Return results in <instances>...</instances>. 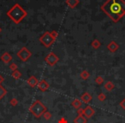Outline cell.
I'll list each match as a JSON object with an SVG mask.
<instances>
[{"label":"cell","mask_w":125,"mask_h":123,"mask_svg":"<svg viewBox=\"0 0 125 123\" xmlns=\"http://www.w3.org/2000/svg\"><path fill=\"white\" fill-rule=\"evenodd\" d=\"M101 9L113 22H117L125 15V2L123 0H107Z\"/></svg>","instance_id":"1"},{"label":"cell","mask_w":125,"mask_h":123,"mask_svg":"<svg viewBox=\"0 0 125 123\" xmlns=\"http://www.w3.org/2000/svg\"><path fill=\"white\" fill-rule=\"evenodd\" d=\"M6 15L12 20L13 22H15L16 24H19L26 17L28 13L19 4H16L14 6L11 7L10 10L7 11Z\"/></svg>","instance_id":"2"},{"label":"cell","mask_w":125,"mask_h":123,"mask_svg":"<svg viewBox=\"0 0 125 123\" xmlns=\"http://www.w3.org/2000/svg\"><path fill=\"white\" fill-rule=\"evenodd\" d=\"M29 111L33 116H35L36 118H40L46 111V107L40 100H35L30 106Z\"/></svg>","instance_id":"3"},{"label":"cell","mask_w":125,"mask_h":123,"mask_svg":"<svg viewBox=\"0 0 125 123\" xmlns=\"http://www.w3.org/2000/svg\"><path fill=\"white\" fill-rule=\"evenodd\" d=\"M56 38H54L51 34V32H45L43 35L40 38V41L42 45L46 48H49L51 45L53 44V42L55 41Z\"/></svg>","instance_id":"4"},{"label":"cell","mask_w":125,"mask_h":123,"mask_svg":"<svg viewBox=\"0 0 125 123\" xmlns=\"http://www.w3.org/2000/svg\"><path fill=\"white\" fill-rule=\"evenodd\" d=\"M17 57L20 60H21L22 62H27L30 57H32V52L28 50L27 47H22L19 51L17 52Z\"/></svg>","instance_id":"5"},{"label":"cell","mask_w":125,"mask_h":123,"mask_svg":"<svg viewBox=\"0 0 125 123\" xmlns=\"http://www.w3.org/2000/svg\"><path fill=\"white\" fill-rule=\"evenodd\" d=\"M45 61L46 62V63L49 66H54L57 63V62L59 61V57L56 55L54 52H50L47 54V56L45 57Z\"/></svg>","instance_id":"6"},{"label":"cell","mask_w":125,"mask_h":123,"mask_svg":"<svg viewBox=\"0 0 125 123\" xmlns=\"http://www.w3.org/2000/svg\"><path fill=\"white\" fill-rule=\"evenodd\" d=\"M38 88H39V90L40 91V92H46L47 90L49 89V87H50V85H49V84H48V82L46 81L45 80H40L39 81V83H38Z\"/></svg>","instance_id":"7"},{"label":"cell","mask_w":125,"mask_h":123,"mask_svg":"<svg viewBox=\"0 0 125 123\" xmlns=\"http://www.w3.org/2000/svg\"><path fill=\"white\" fill-rule=\"evenodd\" d=\"M94 114H95V111H94V108L91 106L87 105L85 109H83V115L86 118H91Z\"/></svg>","instance_id":"8"},{"label":"cell","mask_w":125,"mask_h":123,"mask_svg":"<svg viewBox=\"0 0 125 123\" xmlns=\"http://www.w3.org/2000/svg\"><path fill=\"white\" fill-rule=\"evenodd\" d=\"M92 99H93L92 95H91L90 93H88V92H84V93L81 96V101L85 103V104L90 103L91 101H92Z\"/></svg>","instance_id":"9"},{"label":"cell","mask_w":125,"mask_h":123,"mask_svg":"<svg viewBox=\"0 0 125 123\" xmlns=\"http://www.w3.org/2000/svg\"><path fill=\"white\" fill-rule=\"evenodd\" d=\"M1 60H2L5 64H9L11 61H12V56H11L9 52H4L2 55V57H1Z\"/></svg>","instance_id":"10"},{"label":"cell","mask_w":125,"mask_h":123,"mask_svg":"<svg viewBox=\"0 0 125 123\" xmlns=\"http://www.w3.org/2000/svg\"><path fill=\"white\" fill-rule=\"evenodd\" d=\"M27 82H28V84L31 87H35L36 85H38L39 80H38V79H37L36 77L33 76V75H32V76H30L29 78L28 79Z\"/></svg>","instance_id":"11"},{"label":"cell","mask_w":125,"mask_h":123,"mask_svg":"<svg viewBox=\"0 0 125 123\" xmlns=\"http://www.w3.org/2000/svg\"><path fill=\"white\" fill-rule=\"evenodd\" d=\"M107 48L111 52H116V50H118V48H119V45L115 41H111V43L107 45Z\"/></svg>","instance_id":"12"},{"label":"cell","mask_w":125,"mask_h":123,"mask_svg":"<svg viewBox=\"0 0 125 123\" xmlns=\"http://www.w3.org/2000/svg\"><path fill=\"white\" fill-rule=\"evenodd\" d=\"M79 3H80L79 0H66L67 5L70 8H71V9H74V8L76 7L79 4Z\"/></svg>","instance_id":"13"},{"label":"cell","mask_w":125,"mask_h":123,"mask_svg":"<svg viewBox=\"0 0 125 123\" xmlns=\"http://www.w3.org/2000/svg\"><path fill=\"white\" fill-rule=\"evenodd\" d=\"M74 123H87V118L84 115H78L74 119Z\"/></svg>","instance_id":"14"},{"label":"cell","mask_w":125,"mask_h":123,"mask_svg":"<svg viewBox=\"0 0 125 123\" xmlns=\"http://www.w3.org/2000/svg\"><path fill=\"white\" fill-rule=\"evenodd\" d=\"M82 101L79 100V99H74V100L72 101V103H71V105L76 109H80L81 106H82Z\"/></svg>","instance_id":"15"},{"label":"cell","mask_w":125,"mask_h":123,"mask_svg":"<svg viewBox=\"0 0 125 123\" xmlns=\"http://www.w3.org/2000/svg\"><path fill=\"white\" fill-rule=\"evenodd\" d=\"M104 88H105V90L108 91V92H111V91H112L113 89L115 88V85L113 84V82L107 81L104 84Z\"/></svg>","instance_id":"16"},{"label":"cell","mask_w":125,"mask_h":123,"mask_svg":"<svg viewBox=\"0 0 125 123\" xmlns=\"http://www.w3.org/2000/svg\"><path fill=\"white\" fill-rule=\"evenodd\" d=\"M7 92H8L7 90H6L4 86H2L1 84H0V100H1V99H2L3 97L6 95V94H7Z\"/></svg>","instance_id":"17"},{"label":"cell","mask_w":125,"mask_h":123,"mask_svg":"<svg viewBox=\"0 0 125 123\" xmlns=\"http://www.w3.org/2000/svg\"><path fill=\"white\" fill-rule=\"evenodd\" d=\"M92 46H93V48L94 49H99V47H100V45H101V43H100V41H99V39H94V41L92 42Z\"/></svg>","instance_id":"18"},{"label":"cell","mask_w":125,"mask_h":123,"mask_svg":"<svg viewBox=\"0 0 125 123\" xmlns=\"http://www.w3.org/2000/svg\"><path fill=\"white\" fill-rule=\"evenodd\" d=\"M80 75H81V78L83 79V80H87V79L89 78V76H90V75H89V73L87 71V70L82 71Z\"/></svg>","instance_id":"19"},{"label":"cell","mask_w":125,"mask_h":123,"mask_svg":"<svg viewBox=\"0 0 125 123\" xmlns=\"http://www.w3.org/2000/svg\"><path fill=\"white\" fill-rule=\"evenodd\" d=\"M11 75H12V77H13V78H15V79H20L21 77V74L20 73L18 70L13 71L12 74H11Z\"/></svg>","instance_id":"20"},{"label":"cell","mask_w":125,"mask_h":123,"mask_svg":"<svg viewBox=\"0 0 125 123\" xmlns=\"http://www.w3.org/2000/svg\"><path fill=\"white\" fill-rule=\"evenodd\" d=\"M95 82L98 85H102L104 83V78L102 76H98L97 78H95Z\"/></svg>","instance_id":"21"},{"label":"cell","mask_w":125,"mask_h":123,"mask_svg":"<svg viewBox=\"0 0 125 123\" xmlns=\"http://www.w3.org/2000/svg\"><path fill=\"white\" fill-rule=\"evenodd\" d=\"M43 116H44V118H45V120H50L51 118H52V114H51L50 112H48V111L46 110L45 113H44Z\"/></svg>","instance_id":"22"},{"label":"cell","mask_w":125,"mask_h":123,"mask_svg":"<svg viewBox=\"0 0 125 123\" xmlns=\"http://www.w3.org/2000/svg\"><path fill=\"white\" fill-rule=\"evenodd\" d=\"M10 70L13 72V71H16V70H17L18 67H17V65H16L15 63H12L10 65Z\"/></svg>","instance_id":"23"},{"label":"cell","mask_w":125,"mask_h":123,"mask_svg":"<svg viewBox=\"0 0 125 123\" xmlns=\"http://www.w3.org/2000/svg\"><path fill=\"white\" fill-rule=\"evenodd\" d=\"M98 98H99V100L100 101V102H103L104 100H105V95H104V93H100L99 96H98Z\"/></svg>","instance_id":"24"},{"label":"cell","mask_w":125,"mask_h":123,"mask_svg":"<svg viewBox=\"0 0 125 123\" xmlns=\"http://www.w3.org/2000/svg\"><path fill=\"white\" fill-rule=\"evenodd\" d=\"M10 104L12 106H16L18 104V101H17V99H16V98H13V99H11L10 100Z\"/></svg>","instance_id":"25"},{"label":"cell","mask_w":125,"mask_h":123,"mask_svg":"<svg viewBox=\"0 0 125 123\" xmlns=\"http://www.w3.org/2000/svg\"><path fill=\"white\" fill-rule=\"evenodd\" d=\"M51 34H52V36L54 38H56L57 36H58V33H57V31H55V30H53V31L51 32Z\"/></svg>","instance_id":"26"},{"label":"cell","mask_w":125,"mask_h":123,"mask_svg":"<svg viewBox=\"0 0 125 123\" xmlns=\"http://www.w3.org/2000/svg\"><path fill=\"white\" fill-rule=\"evenodd\" d=\"M120 107L123 109H125V98L121 101V103H120Z\"/></svg>","instance_id":"27"},{"label":"cell","mask_w":125,"mask_h":123,"mask_svg":"<svg viewBox=\"0 0 125 123\" xmlns=\"http://www.w3.org/2000/svg\"><path fill=\"white\" fill-rule=\"evenodd\" d=\"M58 123H68V121H67V120L64 117H62L58 121Z\"/></svg>","instance_id":"28"},{"label":"cell","mask_w":125,"mask_h":123,"mask_svg":"<svg viewBox=\"0 0 125 123\" xmlns=\"http://www.w3.org/2000/svg\"><path fill=\"white\" fill-rule=\"evenodd\" d=\"M4 78L3 76H1V75H0V84L2 83V82L4 81Z\"/></svg>","instance_id":"29"},{"label":"cell","mask_w":125,"mask_h":123,"mask_svg":"<svg viewBox=\"0 0 125 123\" xmlns=\"http://www.w3.org/2000/svg\"><path fill=\"white\" fill-rule=\"evenodd\" d=\"M1 31H2V29H1V28H0V33H1Z\"/></svg>","instance_id":"30"}]
</instances>
